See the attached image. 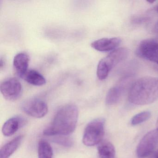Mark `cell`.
I'll return each instance as SVG.
<instances>
[{
    "label": "cell",
    "instance_id": "18",
    "mask_svg": "<svg viewBox=\"0 0 158 158\" xmlns=\"http://www.w3.org/2000/svg\"><path fill=\"white\" fill-rule=\"evenodd\" d=\"M57 137L54 139L55 143H57L59 145L65 147H71L73 146V141L71 139L66 137L62 136Z\"/></svg>",
    "mask_w": 158,
    "mask_h": 158
},
{
    "label": "cell",
    "instance_id": "16",
    "mask_svg": "<svg viewBox=\"0 0 158 158\" xmlns=\"http://www.w3.org/2000/svg\"><path fill=\"white\" fill-rule=\"evenodd\" d=\"M39 158H52L53 151L49 143L44 140L40 141L38 148Z\"/></svg>",
    "mask_w": 158,
    "mask_h": 158
},
{
    "label": "cell",
    "instance_id": "6",
    "mask_svg": "<svg viewBox=\"0 0 158 158\" xmlns=\"http://www.w3.org/2000/svg\"><path fill=\"white\" fill-rule=\"evenodd\" d=\"M158 144V129L148 132L139 141L137 147L139 158H145L150 155Z\"/></svg>",
    "mask_w": 158,
    "mask_h": 158
},
{
    "label": "cell",
    "instance_id": "9",
    "mask_svg": "<svg viewBox=\"0 0 158 158\" xmlns=\"http://www.w3.org/2000/svg\"><path fill=\"white\" fill-rule=\"evenodd\" d=\"M138 56L158 64V42L152 39L142 40L136 50Z\"/></svg>",
    "mask_w": 158,
    "mask_h": 158
},
{
    "label": "cell",
    "instance_id": "10",
    "mask_svg": "<svg viewBox=\"0 0 158 158\" xmlns=\"http://www.w3.org/2000/svg\"><path fill=\"white\" fill-rule=\"evenodd\" d=\"M119 38H102L95 40L91 44V46L96 50L99 52H109L116 49L121 44Z\"/></svg>",
    "mask_w": 158,
    "mask_h": 158
},
{
    "label": "cell",
    "instance_id": "12",
    "mask_svg": "<svg viewBox=\"0 0 158 158\" xmlns=\"http://www.w3.org/2000/svg\"><path fill=\"white\" fill-rule=\"evenodd\" d=\"M29 61V56L25 52H20L15 57L13 61L14 68L18 76L21 78L28 70Z\"/></svg>",
    "mask_w": 158,
    "mask_h": 158
},
{
    "label": "cell",
    "instance_id": "14",
    "mask_svg": "<svg viewBox=\"0 0 158 158\" xmlns=\"http://www.w3.org/2000/svg\"><path fill=\"white\" fill-rule=\"evenodd\" d=\"M22 78L30 85L42 86L45 85L46 79L39 72L34 70H28L22 77Z\"/></svg>",
    "mask_w": 158,
    "mask_h": 158
},
{
    "label": "cell",
    "instance_id": "8",
    "mask_svg": "<svg viewBox=\"0 0 158 158\" xmlns=\"http://www.w3.org/2000/svg\"><path fill=\"white\" fill-rule=\"evenodd\" d=\"M22 89V84L15 77L6 78L0 85V90L2 96L10 101H14L20 98Z\"/></svg>",
    "mask_w": 158,
    "mask_h": 158
},
{
    "label": "cell",
    "instance_id": "19",
    "mask_svg": "<svg viewBox=\"0 0 158 158\" xmlns=\"http://www.w3.org/2000/svg\"><path fill=\"white\" fill-rule=\"evenodd\" d=\"M148 18L146 17H141V16H137V17H135L132 19V22L135 24H143L148 22Z\"/></svg>",
    "mask_w": 158,
    "mask_h": 158
},
{
    "label": "cell",
    "instance_id": "3",
    "mask_svg": "<svg viewBox=\"0 0 158 158\" xmlns=\"http://www.w3.org/2000/svg\"><path fill=\"white\" fill-rule=\"evenodd\" d=\"M128 54L126 48H119L111 52L108 56L102 59L97 67V76L99 80L106 79L111 70L121 62L124 60Z\"/></svg>",
    "mask_w": 158,
    "mask_h": 158
},
{
    "label": "cell",
    "instance_id": "25",
    "mask_svg": "<svg viewBox=\"0 0 158 158\" xmlns=\"http://www.w3.org/2000/svg\"><path fill=\"white\" fill-rule=\"evenodd\" d=\"M156 126H157V128L158 129V118L157 120V122H156Z\"/></svg>",
    "mask_w": 158,
    "mask_h": 158
},
{
    "label": "cell",
    "instance_id": "1",
    "mask_svg": "<svg viewBox=\"0 0 158 158\" xmlns=\"http://www.w3.org/2000/svg\"><path fill=\"white\" fill-rule=\"evenodd\" d=\"M78 111L77 106L68 104L61 108L51 124L43 131L47 136L70 135L74 132L77 124Z\"/></svg>",
    "mask_w": 158,
    "mask_h": 158
},
{
    "label": "cell",
    "instance_id": "7",
    "mask_svg": "<svg viewBox=\"0 0 158 158\" xmlns=\"http://www.w3.org/2000/svg\"><path fill=\"white\" fill-rule=\"evenodd\" d=\"M22 110L35 118L44 117L48 113V107L46 102L37 98H33L25 101L21 106Z\"/></svg>",
    "mask_w": 158,
    "mask_h": 158
},
{
    "label": "cell",
    "instance_id": "20",
    "mask_svg": "<svg viewBox=\"0 0 158 158\" xmlns=\"http://www.w3.org/2000/svg\"><path fill=\"white\" fill-rule=\"evenodd\" d=\"M153 31L155 34L158 35V22H157L154 25Z\"/></svg>",
    "mask_w": 158,
    "mask_h": 158
},
{
    "label": "cell",
    "instance_id": "2",
    "mask_svg": "<svg viewBox=\"0 0 158 158\" xmlns=\"http://www.w3.org/2000/svg\"><path fill=\"white\" fill-rule=\"evenodd\" d=\"M128 100L137 105L154 102L158 99V78L144 77L134 82L129 89Z\"/></svg>",
    "mask_w": 158,
    "mask_h": 158
},
{
    "label": "cell",
    "instance_id": "23",
    "mask_svg": "<svg viewBox=\"0 0 158 158\" xmlns=\"http://www.w3.org/2000/svg\"><path fill=\"white\" fill-rule=\"evenodd\" d=\"M155 10L157 12H158V4L156 6V7H155Z\"/></svg>",
    "mask_w": 158,
    "mask_h": 158
},
{
    "label": "cell",
    "instance_id": "21",
    "mask_svg": "<svg viewBox=\"0 0 158 158\" xmlns=\"http://www.w3.org/2000/svg\"><path fill=\"white\" fill-rule=\"evenodd\" d=\"M0 66H1V69H2V67L4 66V61H3V60H2V59H1V61H0Z\"/></svg>",
    "mask_w": 158,
    "mask_h": 158
},
{
    "label": "cell",
    "instance_id": "11",
    "mask_svg": "<svg viewBox=\"0 0 158 158\" xmlns=\"http://www.w3.org/2000/svg\"><path fill=\"white\" fill-rule=\"evenodd\" d=\"M26 124V120L21 117H13L7 120L3 125L2 133L5 136L9 137L16 133V131Z\"/></svg>",
    "mask_w": 158,
    "mask_h": 158
},
{
    "label": "cell",
    "instance_id": "17",
    "mask_svg": "<svg viewBox=\"0 0 158 158\" xmlns=\"http://www.w3.org/2000/svg\"><path fill=\"white\" fill-rule=\"evenodd\" d=\"M151 113L149 111H143L135 115L131 119V123L132 125H137L146 122L149 119Z\"/></svg>",
    "mask_w": 158,
    "mask_h": 158
},
{
    "label": "cell",
    "instance_id": "5",
    "mask_svg": "<svg viewBox=\"0 0 158 158\" xmlns=\"http://www.w3.org/2000/svg\"><path fill=\"white\" fill-rule=\"evenodd\" d=\"M133 82V77L127 75L122 77L115 85L111 88L106 95V105L111 106L118 103L128 89H130Z\"/></svg>",
    "mask_w": 158,
    "mask_h": 158
},
{
    "label": "cell",
    "instance_id": "24",
    "mask_svg": "<svg viewBox=\"0 0 158 158\" xmlns=\"http://www.w3.org/2000/svg\"><path fill=\"white\" fill-rule=\"evenodd\" d=\"M155 69L156 71H157V72H158V65H156L155 67Z\"/></svg>",
    "mask_w": 158,
    "mask_h": 158
},
{
    "label": "cell",
    "instance_id": "22",
    "mask_svg": "<svg viewBox=\"0 0 158 158\" xmlns=\"http://www.w3.org/2000/svg\"><path fill=\"white\" fill-rule=\"evenodd\" d=\"M154 158H158V152H156V154L155 155V157Z\"/></svg>",
    "mask_w": 158,
    "mask_h": 158
},
{
    "label": "cell",
    "instance_id": "13",
    "mask_svg": "<svg viewBox=\"0 0 158 158\" xmlns=\"http://www.w3.org/2000/svg\"><path fill=\"white\" fill-rule=\"evenodd\" d=\"M23 138V136H18L2 147L0 150V158H10L21 145Z\"/></svg>",
    "mask_w": 158,
    "mask_h": 158
},
{
    "label": "cell",
    "instance_id": "15",
    "mask_svg": "<svg viewBox=\"0 0 158 158\" xmlns=\"http://www.w3.org/2000/svg\"><path fill=\"white\" fill-rule=\"evenodd\" d=\"M100 158H114L115 155L114 146L110 141H101L98 148Z\"/></svg>",
    "mask_w": 158,
    "mask_h": 158
},
{
    "label": "cell",
    "instance_id": "4",
    "mask_svg": "<svg viewBox=\"0 0 158 158\" xmlns=\"http://www.w3.org/2000/svg\"><path fill=\"white\" fill-rule=\"evenodd\" d=\"M105 121L102 118L93 120L86 127L83 137L85 146L91 147L99 144L104 135Z\"/></svg>",
    "mask_w": 158,
    "mask_h": 158
}]
</instances>
